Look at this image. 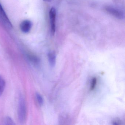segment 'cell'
<instances>
[{
  "mask_svg": "<svg viewBox=\"0 0 125 125\" xmlns=\"http://www.w3.org/2000/svg\"><path fill=\"white\" fill-rule=\"evenodd\" d=\"M18 116L21 123L25 122L27 117V108L24 98L22 95L20 96L18 104Z\"/></svg>",
  "mask_w": 125,
  "mask_h": 125,
  "instance_id": "1",
  "label": "cell"
},
{
  "mask_svg": "<svg viewBox=\"0 0 125 125\" xmlns=\"http://www.w3.org/2000/svg\"><path fill=\"white\" fill-rule=\"evenodd\" d=\"M50 20V29L52 35H54L56 30V11L54 8L50 9L49 13Z\"/></svg>",
  "mask_w": 125,
  "mask_h": 125,
  "instance_id": "2",
  "label": "cell"
},
{
  "mask_svg": "<svg viewBox=\"0 0 125 125\" xmlns=\"http://www.w3.org/2000/svg\"><path fill=\"white\" fill-rule=\"evenodd\" d=\"M0 20L4 23V24L9 28H12L13 26L11 22L9 19L7 14L4 11L1 3H0Z\"/></svg>",
  "mask_w": 125,
  "mask_h": 125,
  "instance_id": "3",
  "label": "cell"
},
{
  "mask_svg": "<svg viewBox=\"0 0 125 125\" xmlns=\"http://www.w3.org/2000/svg\"><path fill=\"white\" fill-rule=\"evenodd\" d=\"M32 27V23L30 20H24L22 21L20 25V30L24 33H27L30 31Z\"/></svg>",
  "mask_w": 125,
  "mask_h": 125,
  "instance_id": "4",
  "label": "cell"
},
{
  "mask_svg": "<svg viewBox=\"0 0 125 125\" xmlns=\"http://www.w3.org/2000/svg\"><path fill=\"white\" fill-rule=\"evenodd\" d=\"M105 10L110 14H112L116 18L119 19H122L123 18V14L120 11L115 9L112 7H107L105 8Z\"/></svg>",
  "mask_w": 125,
  "mask_h": 125,
  "instance_id": "5",
  "label": "cell"
},
{
  "mask_svg": "<svg viewBox=\"0 0 125 125\" xmlns=\"http://www.w3.org/2000/svg\"><path fill=\"white\" fill-rule=\"evenodd\" d=\"M48 58L50 66L54 67L56 63V55L54 52H50L48 54Z\"/></svg>",
  "mask_w": 125,
  "mask_h": 125,
  "instance_id": "6",
  "label": "cell"
},
{
  "mask_svg": "<svg viewBox=\"0 0 125 125\" xmlns=\"http://www.w3.org/2000/svg\"><path fill=\"white\" fill-rule=\"evenodd\" d=\"M5 82L3 77L0 75V96L2 95L5 87Z\"/></svg>",
  "mask_w": 125,
  "mask_h": 125,
  "instance_id": "7",
  "label": "cell"
},
{
  "mask_svg": "<svg viewBox=\"0 0 125 125\" xmlns=\"http://www.w3.org/2000/svg\"><path fill=\"white\" fill-rule=\"evenodd\" d=\"M36 98L39 104L42 106L44 103V99L42 96L40 94L37 93L36 94Z\"/></svg>",
  "mask_w": 125,
  "mask_h": 125,
  "instance_id": "8",
  "label": "cell"
},
{
  "mask_svg": "<svg viewBox=\"0 0 125 125\" xmlns=\"http://www.w3.org/2000/svg\"><path fill=\"white\" fill-rule=\"evenodd\" d=\"M4 124L7 125H14V123L13 120L9 117H6L4 119Z\"/></svg>",
  "mask_w": 125,
  "mask_h": 125,
  "instance_id": "9",
  "label": "cell"
},
{
  "mask_svg": "<svg viewBox=\"0 0 125 125\" xmlns=\"http://www.w3.org/2000/svg\"><path fill=\"white\" fill-rule=\"evenodd\" d=\"M96 84H97V79L96 77H93L91 80V90H94L95 89L96 86Z\"/></svg>",
  "mask_w": 125,
  "mask_h": 125,
  "instance_id": "10",
  "label": "cell"
},
{
  "mask_svg": "<svg viewBox=\"0 0 125 125\" xmlns=\"http://www.w3.org/2000/svg\"><path fill=\"white\" fill-rule=\"evenodd\" d=\"M112 124L114 125H121L122 124V121L119 118H116L112 122Z\"/></svg>",
  "mask_w": 125,
  "mask_h": 125,
  "instance_id": "11",
  "label": "cell"
},
{
  "mask_svg": "<svg viewBox=\"0 0 125 125\" xmlns=\"http://www.w3.org/2000/svg\"><path fill=\"white\" fill-rule=\"evenodd\" d=\"M52 0H44V1H48V2H49V1H51Z\"/></svg>",
  "mask_w": 125,
  "mask_h": 125,
  "instance_id": "12",
  "label": "cell"
}]
</instances>
